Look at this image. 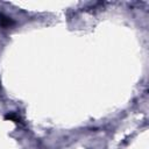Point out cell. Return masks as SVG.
<instances>
[{
    "label": "cell",
    "mask_w": 149,
    "mask_h": 149,
    "mask_svg": "<svg viewBox=\"0 0 149 149\" xmlns=\"http://www.w3.org/2000/svg\"><path fill=\"white\" fill-rule=\"evenodd\" d=\"M13 20L3 14H0V26L1 27H10L13 24Z\"/></svg>",
    "instance_id": "obj_2"
},
{
    "label": "cell",
    "mask_w": 149,
    "mask_h": 149,
    "mask_svg": "<svg viewBox=\"0 0 149 149\" xmlns=\"http://www.w3.org/2000/svg\"><path fill=\"white\" fill-rule=\"evenodd\" d=\"M5 119H6V120L14 121V122H16V123H21V122H22L20 115H19L17 113H15V112H9V113H7V114L5 115Z\"/></svg>",
    "instance_id": "obj_1"
}]
</instances>
